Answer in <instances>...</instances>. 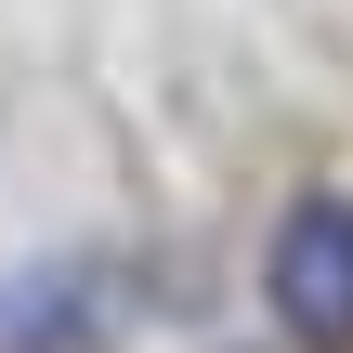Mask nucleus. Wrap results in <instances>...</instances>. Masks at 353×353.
I'll return each mask as SVG.
<instances>
[{
  "label": "nucleus",
  "mask_w": 353,
  "mask_h": 353,
  "mask_svg": "<svg viewBox=\"0 0 353 353\" xmlns=\"http://www.w3.org/2000/svg\"><path fill=\"white\" fill-rule=\"evenodd\" d=\"M262 288H275V327L301 353H353V196H301L275 223Z\"/></svg>",
  "instance_id": "nucleus-1"
},
{
  "label": "nucleus",
  "mask_w": 353,
  "mask_h": 353,
  "mask_svg": "<svg viewBox=\"0 0 353 353\" xmlns=\"http://www.w3.org/2000/svg\"><path fill=\"white\" fill-rule=\"evenodd\" d=\"M118 327V288L105 275H79V262H52V275H13L0 288V353H92Z\"/></svg>",
  "instance_id": "nucleus-2"
}]
</instances>
